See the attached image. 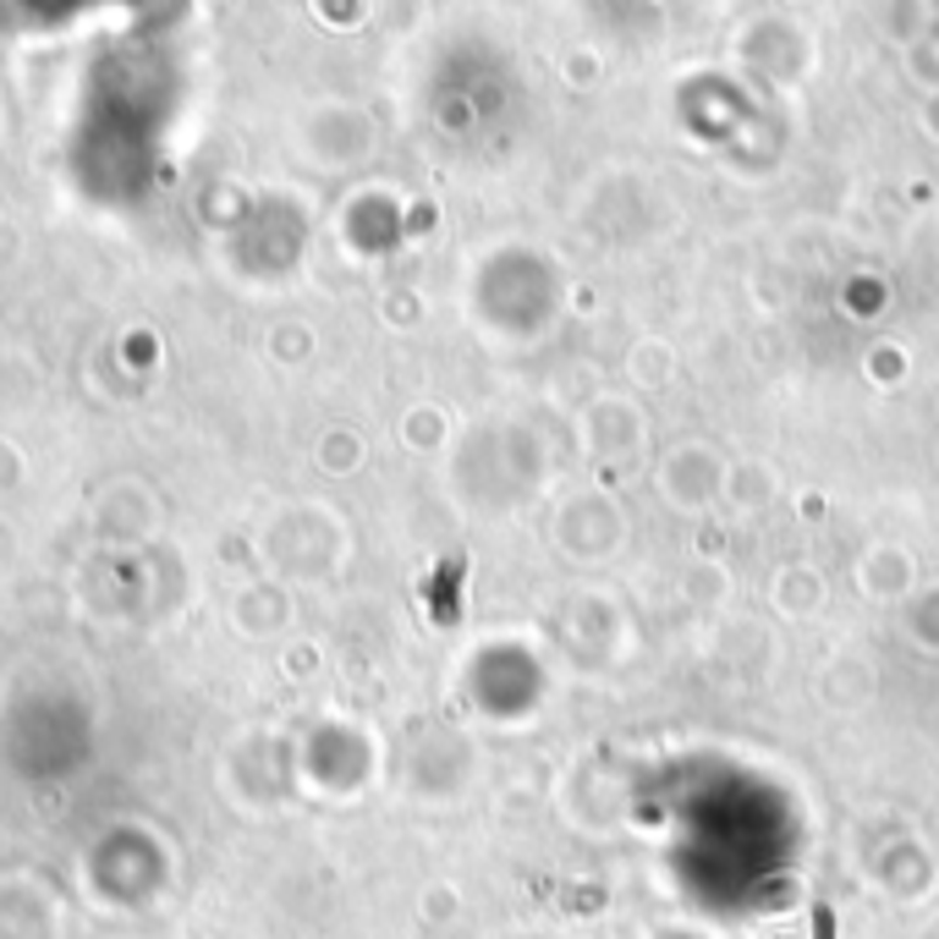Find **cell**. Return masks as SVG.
Instances as JSON below:
<instances>
[{
  "label": "cell",
  "mask_w": 939,
  "mask_h": 939,
  "mask_svg": "<svg viewBox=\"0 0 939 939\" xmlns=\"http://www.w3.org/2000/svg\"><path fill=\"white\" fill-rule=\"evenodd\" d=\"M818 939H830V912L818 906Z\"/></svg>",
  "instance_id": "6da1fadb"
}]
</instances>
